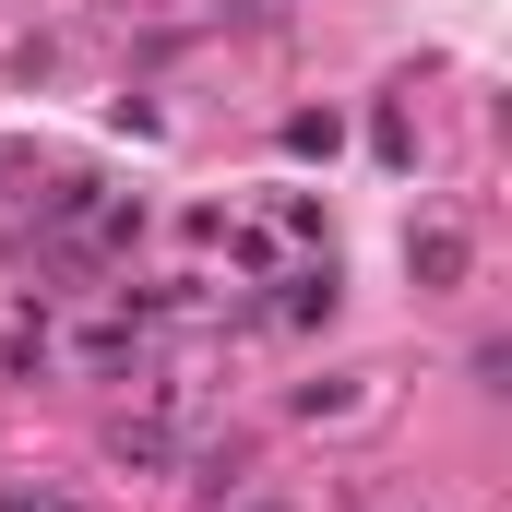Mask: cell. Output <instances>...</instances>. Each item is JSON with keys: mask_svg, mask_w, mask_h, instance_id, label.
<instances>
[{"mask_svg": "<svg viewBox=\"0 0 512 512\" xmlns=\"http://www.w3.org/2000/svg\"><path fill=\"white\" fill-rule=\"evenodd\" d=\"M108 453H120V465H179V417H120Z\"/></svg>", "mask_w": 512, "mask_h": 512, "instance_id": "6da1fadb", "label": "cell"}, {"mask_svg": "<svg viewBox=\"0 0 512 512\" xmlns=\"http://www.w3.org/2000/svg\"><path fill=\"white\" fill-rule=\"evenodd\" d=\"M465 274V239L453 227H417V286H453Z\"/></svg>", "mask_w": 512, "mask_h": 512, "instance_id": "3957f363", "label": "cell"}, {"mask_svg": "<svg viewBox=\"0 0 512 512\" xmlns=\"http://www.w3.org/2000/svg\"><path fill=\"white\" fill-rule=\"evenodd\" d=\"M0 512H72V501H48V489H0Z\"/></svg>", "mask_w": 512, "mask_h": 512, "instance_id": "5b68a950", "label": "cell"}, {"mask_svg": "<svg viewBox=\"0 0 512 512\" xmlns=\"http://www.w3.org/2000/svg\"><path fill=\"white\" fill-rule=\"evenodd\" d=\"M239 12H262V24H274V12H286V0H239Z\"/></svg>", "mask_w": 512, "mask_h": 512, "instance_id": "8992f818", "label": "cell"}, {"mask_svg": "<svg viewBox=\"0 0 512 512\" xmlns=\"http://www.w3.org/2000/svg\"><path fill=\"white\" fill-rule=\"evenodd\" d=\"M358 405V370H334V382H298V417H346Z\"/></svg>", "mask_w": 512, "mask_h": 512, "instance_id": "277c9868", "label": "cell"}, {"mask_svg": "<svg viewBox=\"0 0 512 512\" xmlns=\"http://www.w3.org/2000/svg\"><path fill=\"white\" fill-rule=\"evenodd\" d=\"M334 310V262H310V274H286V298H274V322H322Z\"/></svg>", "mask_w": 512, "mask_h": 512, "instance_id": "7a4b0ae2", "label": "cell"}, {"mask_svg": "<svg viewBox=\"0 0 512 512\" xmlns=\"http://www.w3.org/2000/svg\"><path fill=\"white\" fill-rule=\"evenodd\" d=\"M251 512H286V501H251Z\"/></svg>", "mask_w": 512, "mask_h": 512, "instance_id": "52a82bcc", "label": "cell"}]
</instances>
